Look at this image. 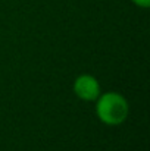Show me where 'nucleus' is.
Returning a JSON list of instances; mask_svg holds the SVG:
<instances>
[{
  "instance_id": "obj_1",
  "label": "nucleus",
  "mask_w": 150,
  "mask_h": 151,
  "mask_svg": "<svg viewBox=\"0 0 150 151\" xmlns=\"http://www.w3.org/2000/svg\"><path fill=\"white\" fill-rule=\"evenodd\" d=\"M96 111L103 123L119 125L128 116V103L121 94L106 93L97 101Z\"/></svg>"
},
{
  "instance_id": "obj_2",
  "label": "nucleus",
  "mask_w": 150,
  "mask_h": 151,
  "mask_svg": "<svg viewBox=\"0 0 150 151\" xmlns=\"http://www.w3.org/2000/svg\"><path fill=\"white\" fill-rule=\"evenodd\" d=\"M74 91L75 94L86 101H93L99 97L100 87L99 82L94 76L91 75H81L75 79L74 84Z\"/></svg>"
},
{
  "instance_id": "obj_3",
  "label": "nucleus",
  "mask_w": 150,
  "mask_h": 151,
  "mask_svg": "<svg viewBox=\"0 0 150 151\" xmlns=\"http://www.w3.org/2000/svg\"><path fill=\"white\" fill-rule=\"evenodd\" d=\"M133 1L140 7H149L150 6V0H133Z\"/></svg>"
}]
</instances>
